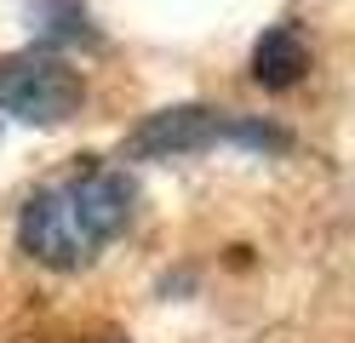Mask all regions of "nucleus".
Wrapping results in <instances>:
<instances>
[{
  "mask_svg": "<svg viewBox=\"0 0 355 343\" xmlns=\"http://www.w3.org/2000/svg\"><path fill=\"white\" fill-rule=\"evenodd\" d=\"M126 218H132V183L121 172L92 166L69 183H58V189H40L24 206L17 240L46 269H80L121 235Z\"/></svg>",
  "mask_w": 355,
  "mask_h": 343,
  "instance_id": "1",
  "label": "nucleus"
},
{
  "mask_svg": "<svg viewBox=\"0 0 355 343\" xmlns=\"http://www.w3.org/2000/svg\"><path fill=\"white\" fill-rule=\"evenodd\" d=\"M0 109L29 126H58L80 109V75L52 52L0 58Z\"/></svg>",
  "mask_w": 355,
  "mask_h": 343,
  "instance_id": "2",
  "label": "nucleus"
},
{
  "mask_svg": "<svg viewBox=\"0 0 355 343\" xmlns=\"http://www.w3.org/2000/svg\"><path fill=\"white\" fill-rule=\"evenodd\" d=\"M224 137V114H212L201 103H184V109H161L132 132L126 155L132 160H172V155H195Z\"/></svg>",
  "mask_w": 355,
  "mask_h": 343,
  "instance_id": "3",
  "label": "nucleus"
},
{
  "mask_svg": "<svg viewBox=\"0 0 355 343\" xmlns=\"http://www.w3.org/2000/svg\"><path fill=\"white\" fill-rule=\"evenodd\" d=\"M304 69H309V46H304V35L293 29V23H275V29L258 40V52H252V75H258V86H270V91L298 86Z\"/></svg>",
  "mask_w": 355,
  "mask_h": 343,
  "instance_id": "4",
  "label": "nucleus"
}]
</instances>
